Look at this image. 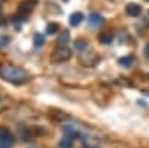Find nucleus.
<instances>
[{"label":"nucleus","mask_w":149,"mask_h":148,"mask_svg":"<svg viewBox=\"0 0 149 148\" xmlns=\"http://www.w3.org/2000/svg\"><path fill=\"white\" fill-rule=\"evenodd\" d=\"M145 2H149V0H145Z\"/></svg>","instance_id":"18"},{"label":"nucleus","mask_w":149,"mask_h":148,"mask_svg":"<svg viewBox=\"0 0 149 148\" xmlns=\"http://www.w3.org/2000/svg\"><path fill=\"white\" fill-rule=\"evenodd\" d=\"M82 21H84V14L82 12H73V14L70 15V18H69L70 26H73V27H78Z\"/></svg>","instance_id":"5"},{"label":"nucleus","mask_w":149,"mask_h":148,"mask_svg":"<svg viewBox=\"0 0 149 148\" xmlns=\"http://www.w3.org/2000/svg\"><path fill=\"white\" fill-rule=\"evenodd\" d=\"M58 32V26L57 24H48V27H46V33L48 34H55Z\"/></svg>","instance_id":"13"},{"label":"nucleus","mask_w":149,"mask_h":148,"mask_svg":"<svg viewBox=\"0 0 149 148\" xmlns=\"http://www.w3.org/2000/svg\"><path fill=\"white\" fill-rule=\"evenodd\" d=\"M112 41H113V34L112 33H102L100 34V42L102 43H106V45H109V43H112Z\"/></svg>","instance_id":"9"},{"label":"nucleus","mask_w":149,"mask_h":148,"mask_svg":"<svg viewBox=\"0 0 149 148\" xmlns=\"http://www.w3.org/2000/svg\"><path fill=\"white\" fill-rule=\"evenodd\" d=\"M70 57H72V51L64 45L58 46L52 53V61L54 63H63V61H67Z\"/></svg>","instance_id":"2"},{"label":"nucleus","mask_w":149,"mask_h":148,"mask_svg":"<svg viewBox=\"0 0 149 148\" xmlns=\"http://www.w3.org/2000/svg\"><path fill=\"white\" fill-rule=\"evenodd\" d=\"M34 5H36V2H33V0H26V2H22L19 5V11L24 12V14H29V12L33 9Z\"/></svg>","instance_id":"7"},{"label":"nucleus","mask_w":149,"mask_h":148,"mask_svg":"<svg viewBox=\"0 0 149 148\" xmlns=\"http://www.w3.org/2000/svg\"><path fill=\"white\" fill-rule=\"evenodd\" d=\"M125 11H127V14H128L130 17H139V15L142 14V8H140V5H137V3H128Z\"/></svg>","instance_id":"4"},{"label":"nucleus","mask_w":149,"mask_h":148,"mask_svg":"<svg viewBox=\"0 0 149 148\" xmlns=\"http://www.w3.org/2000/svg\"><path fill=\"white\" fill-rule=\"evenodd\" d=\"M9 42H10V39L8 36H2V38H0V46H6Z\"/></svg>","instance_id":"15"},{"label":"nucleus","mask_w":149,"mask_h":148,"mask_svg":"<svg viewBox=\"0 0 149 148\" xmlns=\"http://www.w3.org/2000/svg\"><path fill=\"white\" fill-rule=\"evenodd\" d=\"M72 145H73V136H72V135L66 136L63 141L60 142V147L61 148H72Z\"/></svg>","instance_id":"10"},{"label":"nucleus","mask_w":149,"mask_h":148,"mask_svg":"<svg viewBox=\"0 0 149 148\" xmlns=\"http://www.w3.org/2000/svg\"><path fill=\"white\" fill-rule=\"evenodd\" d=\"M118 63H119L121 66H124V67H130V66L134 63V57H133V55H125V57H121V58L118 60Z\"/></svg>","instance_id":"8"},{"label":"nucleus","mask_w":149,"mask_h":148,"mask_svg":"<svg viewBox=\"0 0 149 148\" xmlns=\"http://www.w3.org/2000/svg\"><path fill=\"white\" fill-rule=\"evenodd\" d=\"M15 144V138L8 129L0 127V148H12Z\"/></svg>","instance_id":"3"},{"label":"nucleus","mask_w":149,"mask_h":148,"mask_svg":"<svg viewBox=\"0 0 149 148\" xmlns=\"http://www.w3.org/2000/svg\"><path fill=\"white\" fill-rule=\"evenodd\" d=\"M76 48L79 51H85L86 49V42L85 41H76Z\"/></svg>","instance_id":"14"},{"label":"nucleus","mask_w":149,"mask_h":148,"mask_svg":"<svg viewBox=\"0 0 149 148\" xmlns=\"http://www.w3.org/2000/svg\"><path fill=\"white\" fill-rule=\"evenodd\" d=\"M43 43H45V36L40 34V33H34V45L39 48V46H42Z\"/></svg>","instance_id":"12"},{"label":"nucleus","mask_w":149,"mask_h":148,"mask_svg":"<svg viewBox=\"0 0 149 148\" xmlns=\"http://www.w3.org/2000/svg\"><path fill=\"white\" fill-rule=\"evenodd\" d=\"M0 76L5 81L14 82V84H21V82H26L29 79L27 72L21 67H17V66H2L0 67Z\"/></svg>","instance_id":"1"},{"label":"nucleus","mask_w":149,"mask_h":148,"mask_svg":"<svg viewBox=\"0 0 149 148\" xmlns=\"http://www.w3.org/2000/svg\"><path fill=\"white\" fill-rule=\"evenodd\" d=\"M103 22H104V18L100 14H91L90 15V24L93 27H98V26H102Z\"/></svg>","instance_id":"6"},{"label":"nucleus","mask_w":149,"mask_h":148,"mask_svg":"<svg viewBox=\"0 0 149 148\" xmlns=\"http://www.w3.org/2000/svg\"><path fill=\"white\" fill-rule=\"evenodd\" d=\"M145 24H146V26L149 27V12H148V14H146V17H145Z\"/></svg>","instance_id":"16"},{"label":"nucleus","mask_w":149,"mask_h":148,"mask_svg":"<svg viewBox=\"0 0 149 148\" xmlns=\"http://www.w3.org/2000/svg\"><path fill=\"white\" fill-rule=\"evenodd\" d=\"M145 51H146V55H148V57H149V45H148V46H146V49H145Z\"/></svg>","instance_id":"17"},{"label":"nucleus","mask_w":149,"mask_h":148,"mask_svg":"<svg viewBox=\"0 0 149 148\" xmlns=\"http://www.w3.org/2000/svg\"><path fill=\"white\" fill-rule=\"evenodd\" d=\"M69 41H70V34H69V32H61V33L58 34V42H60L61 45L69 43Z\"/></svg>","instance_id":"11"}]
</instances>
